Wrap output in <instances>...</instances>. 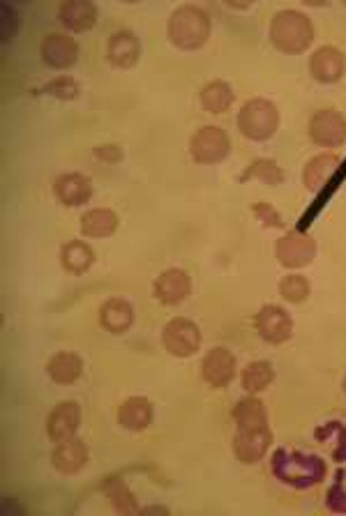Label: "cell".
<instances>
[{"instance_id": "d4e9b609", "label": "cell", "mask_w": 346, "mask_h": 516, "mask_svg": "<svg viewBox=\"0 0 346 516\" xmlns=\"http://www.w3.org/2000/svg\"><path fill=\"white\" fill-rule=\"evenodd\" d=\"M61 263L70 274H83L95 263V252L91 244L82 243V240H70L61 249Z\"/></svg>"}, {"instance_id": "1f68e13d", "label": "cell", "mask_w": 346, "mask_h": 516, "mask_svg": "<svg viewBox=\"0 0 346 516\" xmlns=\"http://www.w3.org/2000/svg\"><path fill=\"white\" fill-rule=\"evenodd\" d=\"M316 441L326 443V441H332V459L337 461V463H341V461H346V426L341 425V422H337V438H332V431L328 429V425L319 426V429L314 431Z\"/></svg>"}, {"instance_id": "44dd1931", "label": "cell", "mask_w": 346, "mask_h": 516, "mask_svg": "<svg viewBox=\"0 0 346 516\" xmlns=\"http://www.w3.org/2000/svg\"><path fill=\"white\" fill-rule=\"evenodd\" d=\"M340 168V158L335 152H323V155H316L303 168V185H305L307 192H321L323 185L335 176V171Z\"/></svg>"}, {"instance_id": "74e56055", "label": "cell", "mask_w": 346, "mask_h": 516, "mask_svg": "<svg viewBox=\"0 0 346 516\" xmlns=\"http://www.w3.org/2000/svg\"><path fill=\"white\" fill-rule=\"evenodd\" d=\"M344 392H346V378H344Z\"/></svg>"}, {"instance_id": "8992f818", "label": "cell", "mask_w": 346, "mask_h": 516, "mask_svg": "<svg viewBox=\"0 0 346 516\" xmlns=\"http://www.w3.org/2000/svg\"><path fill=\"white\" fill-rule=\"evenodd\" d=\"M270 445H273V431L268 425L235 426L234 454L245 466L259 463L268 454Z\"/></svg>"}, {"instance_id": "d6a6232c", "label": "cell", "mask_w": 346, "mask_h": 516, "mask_svg": "<svg viewBox=\"0 0 346 516\" xmlns=\"http://www.w3.org/2000/svg\"><path fill=\"white\" fill-rule=\"evenodd\" d=\"M252 213H255V217L259 219L261 224H264L265 228H282L284 226V219L280 217V213H277L270 203H256L255 208H252Z\"/></svg>"}, {"instance_id": "f546056e", "label": "cell", "mask_w": 346, "mask_h": 516, "mask_svg": "<svg viewBox=\"0 0 346 516\" xmlns=\"http://www.w3.org/2000/svg\"><path fill=\"white\" fill-rule=\"evenodd\" d=\"M312 289L310 282H307L303 274H286L280 282V295L291 304H303L310 298Z\"/></svg>"}, {"instance_id": "30bf717a", "label": "cell", "mask_w": 346, "mask_h": 516, "mask_svg": "<svg viewBox=\"0 0 346 516\" xmlns=\"http://www.w3.org/2000/svg\"><path fill=\"white\" fill-rule=\"evenodd\" d=\"M310 139L321 148H340L346 143V118L335 109H321L310 120Z\"/></svg>"}, {"instance_id": "277c9868", "label": "cell", "mask_w": 346, "mask_h": 516, "mask_svg": "<svg viewBox=\"0 0 346 516\" xmlns=\"http://www.w3.org/2000/svg\"><path fill=\"white\" fill-rule=\"evenodd\" d=\"M277 127H280V111L270 100L256 97V100L245 101L240 109L238 129L250 141H268L275 137Z\"/></svg>"}, {"instance_id": "8d00e7d4", "label": "cell", "mask_w": 346, "mask_h": 516, "mask_svg": "<svg viewBox=\"0 0 346 516\" xmlns=\"http://www.w3.org/2000/svg\"><path fill=\"white\" fill-rule=\"evenodd\" d=\"M141 514H168L167 507H143Z\"/></svg>"}, {"instance_id": "e0dca14e", "label": "cell", "mask_w": 346, "mask_h": 516, "mask_svg": "<svg viewBox=\"0 0 346 516\" xmlns=\"http://www.w3.org/2000/svg\"><path fill=\"white\" fill-rule=\"evenodd\" d=\"M58 21L65 31L86 33L97 24V7L91 0H67L58 7Z\"/></svg>"}, {"instance_id": "3957f363", "label": "cell", "mask_w": 346, "mask_h": 516, "mask_svg": "<svg viewBox=\"0 0 346 516\" xmlns=\"http://www.w3.org/2000/svg\"><path fill=\"white\" fill-rule=\"evenodd\" d=\"M167 37L180 51L201 49L210 37V16L197 5H180L168 16Z\"/></svg>"}, {"instance_id": "83f0119b", "label": "cell", "mask_w": 346, "mask_h": 516, "mask_svg": "<svg viewBox=\"0 0 346 516\" xmlns=\"http://www.w3.org/2000/svg\"><path fill=\"white\" fill-rule=\"evenodd\" d=\"M240 380H243L245 392L256 395V392H264L265 387L275 380V369H273L270 362H264V359H259V362H250V365L243 369Z\"/></svg>"}, {"instance_id": "cb8c5ba5", "label": "cell", "mask_w": 346, "mask_h": 516, "mask_svg": "<svg viewBox=\"0 0 346 516\" xmlns=\"http://www.w3.org/2000/svg\"><path fill=\"white\" fill-rule=\"evenodd\" d=\"M118 215L109 208H92L83 213L82 234L86 238H109L116 234Z\"/></svg>"}, {"instance_id": "6da1fadb", "label": "cell", "mask_w": 346, "mask_h": 516, "mask_svg": "<svg viewBox=\"0 0 346 516\" xmlns=\"http://www.w3.org/2000/svg\"><path fill=\"white\" fill-rule=\"evenodd\" d=\"M270 471L282 484L291 489H310V486L321 484L328 475L326 461L316 454H303V452H289L284 447L275 450Z\"/></svg>"}, {"instance_id": "7c38bea8", "label": "cell", "mask_w": 346, "mask_h": 516, "mask_svg": "<svg viewBox=\"0 0 346 516\" xmlns=\"http://www.w3.org/2000/svg\"><path fill=\"white\" fill-rule=\"evenodd\" d=\"M79 425H82V408L77 401H61L46 417V434L53 443H65L77 438Z\"/></svg>"}, {"instance_id": "d6986e66", "label": "cell", "mask_w": 346, "mask_h": 516, "mask_svg": "<svg viewBox=\"0 0 346 516\" xmlns=\"http://www.w3.org/2000/svg\"><path fill=\"white\" fill-rule=\"evenodd\" d=\"M52 463L62 475H77L86 468L88 463V445L82 438H72V441L58 443L52 454Z\"/></svg>"}, {"instance_id": "5bb4252c", "label": "cell", "mask_w": 346, "mask_h": 516, "mask_svg": "<svg viewBox=\"0 0 346 516\" xmlns=\"http://www.w3.org/2000/svg\"><path fill=\"white\" fill-rule=\"evenodd\" d=\"M201 376L215 390H222L235 378V355L226 349H210L201 362Z\"/></svg>"}, {"instance_id": "d590c367", "label": "cell", "mask_w": 346, "mask_h": 516, "mask_svg": "<svg viewBox=\"0 0 346 516\" xmlns=\"http://www.w3.org/2000/svg\"><path fill=\"white\" fill-rule=\"evenodd\" d=\"M3 14H5V21H3V42H7V40H10V37H12L10 24H12V19L16 21V12H12L10 7L3 5Z\"/></svg>"}, {"instance_id": "9a60e30c", "label": "cell", "mask_w": 346, "mask_h": 516, "mask_svg": "<svg viewBox=\"0 0 346 516\" xmlns=\"http://www.w3.org/2000/svg\"><path fill=\"white\" fill-rule=\"evenodd\" d=\"M346 72V56L337 46H321L310 58V74L319 83H337Z\"/></svg>"}, {"instance_id": "8fae6325", "label": "cell", "mask_w": 346, "mask_h": 516, "mask_svg": "<svg viewBox=\"0 0 346 516\" xmlns=\"http://www.w3.org/2000/svg\"><path fill=\"white\" fill-rule=\"evenodd\" d=\"M40 56L44 65L52 67V70H70L79 61V44L74 37L52 33L42 40Z\"/></svg>"}, {"instance_id": "ac0fdd59", "label": "cell", "mask_w": 346, "mask_h": 516, "mask_svg": "<svg viewBox=\"0 0 346 516\" xmlns=\"http://www.w3.org/2000/svg\"><path fill=\"white\" fill-rule=\"evenodd\" d=\"M53 194L67 208H79L92 196L91 177H86L83 173H65L53 185Z\"/></svg>"}, {"instance_id": "4316f807", "label": "cell", "mask_w": 346, "mask_h": 516, "mask_svg": "<svg viewBox=\"0 0 346 516\" xmlns=\"http://www.w3.org/2000/svg\"><path fill=\"white\" fill-rule=\"evenodd\" d=\"M261 180L264 185H270V187H277V185L284 183V171H282L280 167H277L275 159H255V162L250 164V167L245 168L243 176L238 177L240 183H247V180Z\"/></svg>"}, {"instance_id": "ba28073f", "label": "cell", "mask_w": 346, "mask_h": 516, "mask_svg": "<svg viewBox=\"0 0 346 516\" xmlns=\"http://www.w3.org/2000/svg\"><path fill=\"white\" fill-rule=\"evenodd\" d=\"M256 332L265 344L280 346L293 337V319L280 304H264L256 314Z\"/></svg>"}, {"instance_id": "4dcf8cb0", "label": "cell", "mask_w": 346, "mask_h": 516, "mask_svg": "<svg viewBox=\"0 0 346 516\" xmlns=\"http://www.w3.org/2000/svg\"><path fill=\"white\" fill-rule=\"evenodd\" d=\"M79 92H82V86H79L72 76H56L53 81L42 86L35 95H49V97H56V100L70 101V100H77Z\"/></svg>"}, {"instance_id": "4fadbf2b", "label": "cell", "mask_w": 346, "mask_h": 516, "mask_svg": "<svg viewBox=\"0 0 346 516\" xmlns=\"http://www.w3.org/2000/svg\"><path fill=\"white\" fill-rule=\"evenodd\" d=\"M192 293V279L185 270L180 268H168L159 274L153 282V295L158 302L173 307V304H180L189 298Z\"/></svg>"}, {"instance_id": "7402d4cb", "label": "cell", "mask_w": 346, "mask_h": 516, "mask_svg": "<svg viewBox=\"0 0 346 516\" xmlns=\"http://www.w3.org/2000/svg\"><path fill=\"white\" fill-rule=\"evenodd\" d=\"M134 323V309L128 300L111 298L100 307V325L111 334H125Z\"/></svg>"}, {"instance_id": "9c48e42d", "label": "cell", "mask_w": 346, "mask_h": 516, "mask_svg": "<svg viewBox=\"0 0 346 516\" xmlns=\"http://www.w3.org/2000/svg\"><path fill=\"white\" fill-rule=\"evenodd\" d=\"M275 256L280 265L289 270L305 268L316 256V240L303 231H289L275 244Z\"/></svg>"}, {"instance_id": "ffe728a7", "label": "cell", "mask_w": 346, "mask_h": 516, "mask_svg": "<svg viewBox=\"0 0 346 516\" xmlns=\"http://www.w3.org/2000/svg\"><path fill=\"white\" fill-rule=\"evenodd\" d=\"M118 425L128 431H146L153 425V404L146 397H130L118 408Z\"/></svg>"}, {"instance_id": "5b68a950", "label": "cell", "mask_w": 346, "mask_h": 516, "mask_svg": "<svg viewBox=\"0 0 346 516\" xmlns=\"http://www.w3.org/2000/svg\"><path fill=\"white\" fill-rule=\"evenodd\" d=\"M231 139L229 134L217 125H206L192 134L189 139V155L197 164H219L229 158Z\"/></svg>"}, {"instance_id": "52a82bcc", "label": "cell", "mask_w": 346, "mask_h": 516, "mask_svg": "<svg viewBox=\"0 0 346 516\" xmlns=\"http://www.w3.org/2000/svg\"><path fill=\"white\" fill-rule=\"evenodd\" d=\"M162 344L173 358H192L201 349V332L189 319H171L164 325Z\"/></svg>"}, {"instance_id": "836d02e7", "label": "cell", "mask_w": 346, "mask_h": 516, "mask_svg": "<svg viewBox=\"0 0 346 516\" xmlns=\"http://www.w3.org/2000/svg\"><path fill=\"white\" fill-rule=\"evenodd\" d=\"M326 507L331 511H337V514H346V489L344 484H341V475L340 480H335V484L328 489Z\"/></svg>"}, {"instance_id": "484cf974", "label": "cell", "mask_w": 346, "mask_h": 516, "mask_svg": "<svg viewBox=\"0 0 346 516\" xmlns=\"http://www.w3.org/2000/svg\"><path fill=\"white\" fill-rule=\"evenodd\" d=\"M235 92L234 88L226 81H210L206 83L204 91H201V104L208 113H226L231 107H234Z\"/></svg>"}, {"instance_id": "7a4b0ae2", "label": "cell", "mask_w": 346, "mask_h": 516, "mask_svg": "<svg viewBox=\"0 0 346 516\" xmlns=\"http://www.w3.org/2000/svg\"><path fill=\"white\" fill-rule=\"evenodd\" d=\"M312 40H314V25L303 12L280 10L270 21V42L286 56H295L310 49Z\"/></svg>"}, {"instance_id": "e575fe53", "label": "cell", "mask_w": 346, "mask_h": 516, "mask_svg": "<svg viewBox=\"0 0 346 516\" xmlns=\"http://www.w3.org/2000/svg\"><path fill=\"white\" fill-rule=\"evenodd\" d=\"M95 158L100 159V162L118 164L122 159V148L116 146V143H107V146H97L95 148Z\"/></svg>"}, {"instance_id": "603a6c76", "label": "cell", "mask_w": 346, "mask_h": 516, "mask_svg": "<svg viewBox=\"0 0 346 516\" xmlns=\"http://www.w3.org/2000/svg\"><path fill=\"white\" fill-rule=\"evenodd\" d=\"M46 374L58 385L77 383L83 374V359L77 353H56L46 365Z\"/></svg>"}, {"instance_id": "2e32d148", "label": "cell", "mask_w": 346, "mask_h": 516, "mask_svg": "<svg viewBox=\"0 0 346 516\" xmlns=\"http://www.w3.org/2000/svg\"><path fill=\"white\" fill-rule=\"evenodd\" d=\"M141 56V44L132 31H116L109 37L107 58L118 70H132Z\"/></svg>"}, {"instance_id": "f1b7e54d", "label": "cell", "mask_w": 346, "mask_h": 516, "mask_svg": "<svg viewBox=\"0 0 346 516\" xmlns=\"http://www.w3.org/2000/svg\"><path fill=\"white\" fill-rule=\"evenodd\" d=\"M104 489H107V496L111 498L116 511H120V514H141V507H139L137 498H134V493L130 492L125 482L113 477Z\"/></svg>"}]
</instances>
